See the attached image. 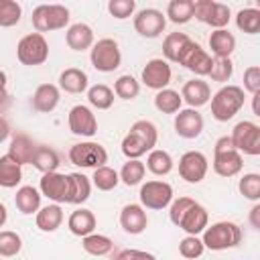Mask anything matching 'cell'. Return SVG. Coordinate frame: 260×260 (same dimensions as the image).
Segmentation results:
<instances>
[{
  "instance_id": "6da1fadb",
  "label": "cell",
  "mask_w": 260,
  "mask_h": 260,
  "mask_svg": "<svg viewBox=\"0 0 260 260\" xmlns=\"http://www.w3.org/2000/svg\"><path fill=\"white\" fill-rule=\"evenodd\" d=\"M156 140H158L156 126L148 120H138L130 126V132L124 136L122 152L128 160L130 158H140L142 154L150 152L156 146Z\"/></svg>"
},
{
  "instance_id": "7a4b0ae2",
  "label": "cell",
  "mask_w": 260,
  "mask_h": 260,
  "mask_svg": "<svg viewBox=\"0 0 260 260\" xmlns=\"http://www.w3.org/2000/svg\"><path fill=\"white\" fill-rule=\"evenodd\" d=\"M201 242L205 248H209L213 252L236 248L238 244H242V230L234 221H217L203 230Z\"/></svg>"
},
{
  "instance_id": "3957f363",
  "label": "cell",
  "mask_w": 260,
  "mask_h": 260,
  "mask_svg": "<svg viewBox=\"0 0 260 260\" xmlns=\"http://www.w3.org/2000/svg\"><path fill=\"white\" fill-rule=\"evenodd\" d=\"M244 100V89L240 85H223L211 98V116L217 122H228L242 110Z\"/></svg>"
},
{
  "instance_id": "277c9868",
  "label": "cell",
  "mask_w": 260,
  "mask_h": 260,
  "mask_svg": "<svg viewBox=\"0 0 260 260\" xmlns=\"http://www.w3.org/2000/svg\"><path fill=\"white\" fill-rule=\"evenodd\" d=\"M244 167L242 154L234 148L230 136H221L215 140L213 148V171L219 177H236Z\"/></svg>"
},
{
  "instance_id": "5b68a950",
  "label": "cell",
  "mask_w": 260,
  "mask_h": 260,
  "mask_svg": "<svg viewBox=\"0 0 260 260\" xmlns=\"http://www.w3.org/2000/svg\"><path fill=\"white\" fill-rule=\"evenodd\" d=\"M69 8L63 4H39L32 10L30 22L37 32H49V30H59L69 24Z\"/></svg>"
},
{
  "instance_id": "8992f818",
  "label": "cell",
  "mask_w": 260,
  "mask_h": 260,
  "mask_svg": "<svg viewBox=\"0 0 260 260\" xmlns=\"http://www.w3.org/2000/svg\"><path fill=\"white\" fill-rule=\"evenodd\" d=\"M16 57L22 65L35 67L43 65L49 59V43L41 32H30L22 37L16 45Z\"/></svg>"
},
{
  "instance_id": "52a82bcc",
  "label": "cell",
  "mask_w": 260,
  "mask_h": 260,
  "mask_svg": "<svg viewBox=\"0 0 260 260\" xmlns=\"http://www.w3.org/2000/svg\"><path fill=\"white\" fill-rule=\"evenodd\" d=\"M89 61L102 73H110V71L118 69L120 63H122V53H120L118 43L114 39H100L91 47Z\"/></svg>"
},
{
  "instance_id": "ba28073f",
  "label": "cell",
  "mask_w": 260,
  "mask_h": 260,
  "mask_svg": "<svg viewBox=\"0 0 260 260\" xmlns=\"http://www.w3.org/2000/svg\"><path fill=\"white\" fill-rule=\"evenodd\" d=\"M234 148L242 154H250V156H258L260 154V126L250 122V120H242L234 126L232 136H230Z\"/></svg>"
},
{
  "instance_id": "9c48e42d",
  "label": "cell",
  "mask_w": 260,
  "mask_h": 260,
  "mask_svg": "<svg viewBox=\"0 0 260 260\" xmlns=\"http://www.w3.org/2000/svg\"><path fill=\"white\" fill-rule=\"evenodd\" d=\"M193 16L203 22V24H209L211 28L219 30V28H225L228 22H230V6L223 4V2H215V0H197L195 6H193Z\"/></svg>"
},
{
  "instance_id": "30bf717a",
  "label": "cell",
  "mask_w": 260,
  "mask_h": 260,
  "mask_svg": "<svg viewBox=\"0 0 260 260\" xmlns=\"http://www.w3.org/2000/svg\"><path fill=\"white\" fill-rule=\"evenodd\" d=\"M69 160L81 169H100L108 162V150L100 142H79L69 148Z\"/></svg>"
},
{
  "instance_id": "8fae6325",
  "label": "cell",
  "mask_w": 260,
  "mask_h": 260,
  "mask_svg": "<svg viewBox=\"0 0 260 260\" xmlns=\"http://www.w3.org/2000/svg\"><path fill=\"white\" fill-rule=\"evenodd\" d=\"M140 203L146 209H165L173 201V187L165 181H146L140 187Z\"/></svg>"
},
{
  "instance_id": "7c38bea8",
  "label": "cell",
  "mask_w": 260,
  "mask_h": 260,
  "mask_svg": "<svg viewBox=\"0 0 260 260\" xmlns=\"http://www.w3.org/2000/svg\"><path fill=\"white\" fill-rule=\"evenodd\" d=\"M177 63L183 65L185 69H189V71L195 73V75H207L209 69H211V55H209L205 49H201L199 43L189 41V43L183 47V51H181Z\"/></svg>"
},
{
  "instance_id": "4fadbf2b",
  "label": "cell",
  "mask_w": 260,
  "mask_h": 260,
  "mask_svg": "<svg viewBox=\"0 0 260 260\" xmlns=\"http://www.w3.org/2000/svg\"><path fill=\"white\" fill-rule=\"evenodd\" d=\"M207 156L199 150H187L179 158V175L187 183H201L207 175Z\"/></svg>"
},
{
  "instance_id": "5bb4252c",
  "label": "cell",
  "mask_w": 260,
  "mask_h": 260,
  "mask_svg": "<svg viewBox=\"0 0 260 260\" xmlns=\"http://www.w3.org/2000/svg\"><path fill=\"white\" fill-rule=\"evenodd\" d=\"M165 26H167V16L156 8H144L134 16V28L140 37L156 39L162 35Z\"/></svg>"
},
{
  "instance_id": "9a60e30c",
  "label": "cell",
  "mask_w": 260,
  "mask_h": 260,
  "mask_svg": "<svg viewBox=\"0 0 260 260\" xmlns=\"http://www.w3.org/2000/svg\"><path fill=\"white\" fill-rule=\"evenodd\" d=\"M67 124H69V130L75 136H87V138H91L98 132V120H95L93 112L87 106H73L69 110Z\"/></svg>"
},
{
  "instance_id": "2e32d148",
  "label": "cell",
  "mask_w": 260,
  "mask_h": 260,
  "mask_svg": "<svg viewBox=\"0 0 260 260\" xmlns=\"http://www.w3.org/2000/svg\"><path fill=\"white\" fill-rule=\"evenodd\" d=\"M207 223H209V215H207L205 207L193 199L187 205V209L183 211V215L179 217L177 228L187 232V236H197V234H201L207 228Z\"/></svg>"
},
{
  "instance_id": "e0dca14e",
  "label": "cell",
  "mask_w": 260,
  "mask_h": 260,
  "mask_svg": "<svg viewBox=\"0 0 260 260\" xmlns=\"http://www.w3.org/2000/svg\"><path fill=\"white\" fill-rule=\"evenodd\" d=\"M171 65L165 59H150L142 69V83L150 89H165L171 83Z\"/></svg>"
},
{
  "instance_id": "ac0fdd59",
  "label": "cell",
  "mask_w": 260,
  "mask_h": 260,
  "mask_svg": "<svg viewBox=\"0 0 260 260\" xmlns=\"http://www.w3.org/2000/svg\"><path fill=\"white\" fill-rule=\"evenodd\" d=\"M175 132L187 140L197 138L203 132V116L193 108L179 110L175 114Z\"/></svg>"
},
{
  "instance_id": "d6986e66",
  "label": "cell",
  "mask_w": 260,
  "mask_h": 260,
  "mask_svg": "<svg viewBox=\"0 0 260 260\" xmlns=\"http://www.w3.org/2000/svg\"><path fill=\"white\" fill-rule=\"evenodd\" d=\"M41 193L49 197L55 203H67V193H69V175L63 173H47L41 179Z\"/></svg>"
},
{
  "instance_id": "ffe728a7",
  "label": "cell",
  "mask_w": 260,
  "mask_h": 260,
  "mask_svg": "<svg viewBox=\"0 0 260 260\" xmlns=\"http://www.w3.org/2000/svg\"><path fill=\"white\" fill-rule=\"evenodd\" d=\"M120 225L126 234H132V236L142 234L148 225V215H146L144 207L138 205V203L124 205L122 211H120Z\"/></svg>"
},
{
  "instance_id": "44dd1931",
  "label": "cell",
  "mask_w": 260,
  "mask_h": 260,
  "mask_svg": "<svg viewBox=\"0 0 260 260\" xmlns=\"http://www.w3.org/2000/svg\"><path fill=\"white\" fill-rule=\"evenodd\" d=\"M181 100L189 104V108H201L211 100V89L203 79H189L181 89Z\"/></svg>"
},
{
  "instance_id": "7402d4cb",
  "label": "cell",
  "mask_w": 260,
  "mask_h": 260,
  "mask_svg": "<svg viewBox=\"0 0 260 260\" xmlns=\"http://www.w3.org/2000/svg\"><path fill=\"white\" fill-rule=\"evenodd\" d=\"M59 98H61V93H59V87L57 85H53V83H41L35 89V93H32V108L37 112H41V114H49V112H53L57 108Z\"/></svg>"
},
{
  "instance_id": "603a6c76",
  "label": "cell",
  "mask_w": 260,
  "mask_h": 260,
  "mask_svg": "<svg viewBox=\"0 0 260 260\" xmlns=\"http://www.w3.org/2000/svg\"><path fill=\"white\" fill-rule=\"evenodd\" d=\"M35 148H37V144L30 140V136L18 132V134H14L12 140H10L8 156H10L16 165H20V167H22V165H30V158H32V154H35Z\"/></svg>"
},
{
  "instance_id": "cb8c5ba5",
  "label": "cell",
  "mask_w": 260,
  "mask_h": 260,
  "mask_svg": "<svg viewBox=\"0 0 260 260\" xmlns=\"http://www.w3.org/2000/svg\"><path fill=\"white\" fill-rule=\"evenodd\" d=\"M65 41H67L69 49H73V51H85V49L93 47V30L85 22H75V24H71L67 28Z\"/></svg>"
},
{
  "instance_id": "d4e9b609",
  "label": "cell",
  "mask_w": 260,
  "mask_h": 260,
  "mask_svg": "<svg viewBox=\"0 0 260 260\" xmlns=\"http://www.w3.org/2000/svg\"><path fill=\"white\" fill-rule=\"evenodd\" d=\"M95 215L89 211V209H75L71 215H69V219H67V228H69V232L73 234V236H79V238H85V236H89V234H93V230H95Z\"/></svg>"
},
{
  "instance_id": "484cf974",
  "label": "cell",
  "mask_w": 260,
  "mask_h": 260,
  "mask_svg": "<svg viewBox=\"0 0 260 260\" xmlns=\"http://www.w3.org/2000/svg\"><path fill=\"white\" fill-rule=\"evenodd\" d=\"M30 165H32L37 171H41L43 175H47V173H55L57 167L61 165V160H59V154H57L55 148L45 146V144H37L35 154H32V158H30Z\"/></svg>"
},
{
  "instance_id": "4316f807",
  "label": "cell",
  "mask_w": 260,
  "mask_h": 260,
  "mask_svg": "<svg viewBox=\"0 0 260 260\" xmlns=\"http://www.w3.org/2000/svg\"><path fill=\"white\" fill-rule=\"evenodd\" d=\"M209 49L217 59H225L236 51V37L225 28L213 30L209 35Z\"/></svg>"
},
{
  "instance_id": "83f0119b",
  "label": "cell",
  "mask_w": 260,
  "mask_h": 260,
  "mask_svg": "<svg viewBox=\"0 0 260 260\" xmlns=\"http://www.w3.org/2000/svg\"><path fill=\"white\" fill-rule=\"evenodd\" d=\"M59 87L67 93H81L87 89V73L77 67H67L59 75Z\"/></svg>"
},
{
  "instance_id": "f1b7e54d",
  "label": "cell",
  "mask_w": 260,
  "mask_h": 260,
  "mask_svg": "<svg viewBox=\"0 0 260 260\" xmlns=\"http://www.w3.org/2000/svg\"><path fill=\"white\" fill-rule=\"evenodd\" d=\"M91 193V181L83 173H71L69 175V193H67V203L81 205L83 201L89 199Z\"/></svg>"
},
{
  "instance_id": "f546056e",
  "label": "cell",
  "mask_w": 260,
  "mask_h": 260,
  "mask_svg": "<svg viewBox=\"0 0 260 260\" xmlns=\"http://www.w3.org/2000/svg\"><path fill=\"white\" fill-rule=\"evenodd\" d=\"M14 205L22 215H30L41 209V193L32 185H22L14 195Z\"/></svg>"
},
{
  "instance_id": "4dcf8cb0",
  "label": "cell",
  "mask_w": 260,
  "mask_h": 260,
  "mask_svg": "<svg viewBox=\"0 0 260 260\" xmlns=\"http://www.w3.org/2000/svg\"><path fill=\"white\" fill-rule=\"evenodd\" d=\"M37 228L41 232H55L57 228H61L63 223V209L59 203H51V205H45L37 211Z\"/></svg>"
},
{
  "instance_id": "1f68e13d",
  "label": "cell",
  "mask_w": 260,
  "mask_h": 260,
  "mask_svg": "<svg viewBox=\"0 0 260 260\" xmlns=\"http://www.w3.org/2000/svg\"><path fill=\"white\" fill-rule=\"evenodd\" d=\"M22 181V167L16 165L8 154L0 156V187L12 189Z\"/></svg>"
},
{
  "instance_id": "d6a6232c",
  "label": "cell",
  "mask_w": 260,
  "mask_h": 260,
  "mask_svg": "<svg viewBox=\"0 0 260 260\" xmlns=\"http://www.w3.org/2000/svg\"><path fill=\"white\" fill-rule=\"evenodd\" d=\"M146 169L156 175V177H162V175H169L173 171V158L167 150L162 148H152L148 152V158H146Z\"/></svg>"
},
{
  "instance_id": "836d02e7",
  "label": "cell",
  "mask_w": 260,
  "mask_h": 260,
  "mask_svg": "<svg viewBox=\"0 0 260 260\" xmlns=\"http://www.w3.org/2000/svg\"><path fill=\"white\" fill-rule=\"evenodd\" d=\"M181 104H183L181 93L175 91V89H169V87L160 89L154 95V108L162 114H177L181 110Z\"/></svg>"
},
{
  "instance_id": "e575fe53",
  "label": "cell",
  "mask_w": 260,
  "mask_h": 260,
  "mask_svg": "<svg viewBox=\"0 0 260 260\" xmlns=\"http://www.w3.org/2000/svg\"><path fill=\"white\" fill-rule=\"evenodd\" d=\"M193 0H171L167 6V16L175 24H185L193 18Z\"/></svg>"
},
{
  "instance_id": "d590c367",
  "label": "cell",
  "mask_w": 260,
  "mask_h": 260,
  "mask_svg": "<svg viewBox=\"0 0 260 260\" xmlns=\"http://www.w3.org/2000/svg\"><path fill=\"white\" fill-rule=\"evenodd\" d=\"M189 41H191V39H189L185 32H171V35H167L165 41H162V55H165V61H167V63H169V61L177 63V59H179L183 47H185Z\"/></svg>"
},
{
  "instance_id": "8d00e7d4",
  "label": "cell",
  "mask_w": 260,
  "mask_h": 260,
  "mask_svg": "<svg viewBox=\"0 0 260 260\" xmlns=\"http://www.w3.org/2000/svg\"><path fill=\"white\" fill-rule=\"evenodd\" d=\"M83 250L89 254V256H106L114 250V242L108 238V236H102V234H89L83 238L81 242Z\"/></svg>"
},
{
  "instance_id": "74e56055",
  "label": "cell",
  "mask_w": 260,
  "mask_h": 260,
  "mask_svg": "<svg viewBox=\"0 0 260 260\" xmlns=\"http://www.w3.org/2000/svg\"><path fill=\"white\" fill-rule=\"evenodd\" d=\"M236 24L246 35L260 32V10L258 8H244L236 14Z\"/></svg>"
},
{
  "instance_id": "f35d334b",
  "label": "cell",
  "mask_w": 260,
  "mask_h": 260,
  "mask_svg": "<svg viewBox=\"0 0 260 260\" xmlns=\"http://www.w3.org/2000/svg\"><path fill=\"white\" fill-rule=\"evenodd\" d=\"M144 173H146L144 162H140L138 158H130L128 162H124V167H122V171L118 173V177H120V181H122L124 185L134 187V185H138V183L144 179Z\"/></svg>"
},
{
  "instance_id": "ab89813d",
  "label": "cell",
  "mask_w": 260,
  "mask_h": 260,
  "mask_svg": "<svg viewBox=\"0 0 260 260\" xmlns=\"http://www.w3.org/2000/svg\"><path fill=\"white\" fill-rule=\"evenodd\" d=\"M87 102H89L93 108H98V110H108V108H112V104H114V91H112L108 85H104V83L91 85V87L87 89Z\"/></svg>"
},
{
  "instance_id": "60d3db41",
  "label": "cell",
  "mask_w": 260,
  "mask_h": 260,
  "mask_svg": "<svg viewBox=\"0 0 260 260\" xmlns=\"http://www.w3.org/2000/svg\"><path fill=\"white\" fill-rule=\"evenodd\" d=\"M91 183H93V187L100 189V191H112V189H116V185L120 183V177H118V173H116L112 167L104 165V167H100V169H93Z\"/></svg>"
},
{
  "instance_id": "b9f144b4",
  "label": "cell",
  "mask_w": 260,
  "mask_h": 260,
  "mask_svg": "<svg viewBox=\"0 0 260 260\" xmlns=\"http://www.w3.org/2000/svg\"><path fill=\"white\" fill-rule=\"evenodd\" d=\"M22 8L16 0H0V26L10 28L20 22Z\"/></svg>"
},
{
  "instance_id": "7bdbcfd3",
  "label": "cell",
  "mask_w": 260,
  "mask_h": 260,
  "mask_svg": "<svg viewBox=\"0 0 260 260\" xmlns=\"http://www.w3.org/2000/svg\"><path fill=\"white\" fill-rule=\"evenodd\" d=\"M114 93L122 100H134L140 93V83L132 75H120L114 83Z\"/></svg>"
},
{
  "instance_id": "ee69618b",
  "label": "cell",
  "mask_w": 260,
  "mask_h": 260,
  "mask_svg": "<svg viewBox=\"0 0 260 260\" xmlns=\"http://www.w3.org/2000/svg\"><path fill=\"white\" fill-rule=\"evenodd\" d=\"M20 248H22V240L16 232H10V230L0 232V256L12 258L20 252Z\"/></svg>"
},
{
  "instance_id": "f6af8a7d",
  "label": "cell",
  "mask_w": 260,
  "mask_h": 260,
  "mask_svg": "<svg viewBox=\"0 0 260 260\" xmlns=\"http://www.w3.org/2000/svg\"><path fill=\"white\" fill-rule=\"evenodd\" d=\"M240 193L250 199V201H258L260 199V175L258 173H246L240 183H238Z\"/></svg>"
},
{
  "instance_id": "bcb514c9",
  "label": "cell",
  "mask_w": 260,
  "mask_h": 260,
  "mask_svg": "<svg viewBox=\"0 0 260 260\" xmlns=\"http://www.w3.org/2000/svg\"><path fill=\"white\" fill-rule=\"evenodd\" d=\"M232 73H234V63H232L230 57H225V59L213 57V59H211V69H209L207 75H209L213 81L223 83V81H228V79L232 77Z\"/></svg>"
},
{
  "instance_id": "7dc6e473",
  "label": "cell",
  "mask_w": 260,
  "mask_h": 260,
  "mask_svg": "<svg viewBox=\"0 0 260 260\" xmlns=\"http://www.w3.org/2000/svg\"><path fill=\"white\" fill-rule=\"evenodd\" d=\"M203 250H205V246H203L201 238H197V236H185V238L179 242V254H181L183 258H187V260L199 258V256L203 254Z\"/></svg>"
},
{
  "instance_id": "c3c4849f",
  "label": "cell",
  "mask_w": 260,
  "mask_h": 260,
  "mask_svg": "<svg viewBox=\"0 0 260 260\" xmlns=\"http://www.w3.org/2000/svg\"><path fill=\"white\" fill-rule=\"evenodd\" d=\"M134 10H136L134 0H110L108 2V12L118 20H124V18L132 16Z\"/></svg>"
},
{
  "instance_id": "681fc988",
  "label": "cell",
  "mask_w": 260,
  "mask_h": 260,
  "mask_svg": "<svg viewBox=\"0 0 260 260\" xmlns=\"http://www.w3.org/2000/svg\"><path fill=\"white\" fill-rule=\"evenodd\" d=\"M244 89L250 91L252 95L260 91V67L258 65H250L244 71Z\"/></svg>"
},
{
  "instance_id": "f907efd6",
  "label": "cell",
  "mask_w": 260,
  "mask_h": 260,
  "mask_svg": "<svg viewBox=\"0 0 260 260\" xmlns=\"http://www.w3.org/2000/svg\"><path fill=\"white\" fill-rule=\"evenodd\" d=\"M114 260H156L150 252H144V250H132V248H128V250H120L118 254H116V258Z\"/></svg>"
},
{
  "instance_id": "816d5d0a",
  "label": "cell",
  "mask_w": 260,
  "mask_h": 260,
  "mask_svg": "<svg viewBox=\"0 0 260 260\" xmlns=\"http://www.w3.org/2000/svg\"><path fill=\"white\" fill-rule=\"evenodd\" d=\"M250 223L254 230H260V205H254L250 209Z\"/></svg>"
},
{
  "instance_id": "f5cc1de1",
  "label": "cell",
  "mask_w": 260,
  "mask_h": 260,
  "mask_svg": "<svg viewBox=\"0 0 260 260\" xmlns=\"http://www.w3.org/2000/svg\"><path fill=\"white\" fill-rule=\"evenodd\" d=\"M10 136V124L4 116H0V142H4Z\"/></svg>"
},
{
  "instance_id": "db71d44e",
  "label": "cell",
  "mask_w": 260,
  "mask_h": 260,
  "mask_svg": "<svg viewBox=\"0 0 260 260\" xmlns=\"http://www.w3.org/2000/svg\"><path fill=\"white\" fill-rule=\"evenodd\" d=\"M258 100H260V91L252 95V112H254L256 116H260V102H258Z\"/></svg>"
},
{
  "instance_id": "11a10c76",
  "label": "cell",
  "mask_w": 260,
  "mask_h": 260,
  "mask_svg": "<svg viewBox=\"0 0 260 260\" xmlns=\"http://www.w3.org/2000/svg\"><path fill=\"white\" fill-rule=\"evenodd\" d=\"M8 89H6V85H0V106H4V104H8Z\"/></svg>"
},
{
  "instance_id": "9f6ffc18",
  "label": "cell",
  "mask_w": 260,
  "mask_h": 260,
  "mask_svg": "<svg viewBox=\"0 0 260 260\" xmlns=\"http://www.w3.org/2000/svg\"><path fill=\"white\" fill-rule=\"evenodd\" d=\"M6 219H8V211H6L4 203H0V228L6 223Z\"/></svg>"
},
{
  "instance_id": "6f0895ef",
  "label": "cell",
  "mask_w": 260,
  "mask_h": 260,
  "mask_svg": "<svg viewBox=\"0 0 260 260\" xmlns=\"http://www.w3.org/2000/svg\"><path fill=\"white\" fill-rule=\"evenodd\" d=\"M0 85H6V73L0 71Z\"/></svg>"
}]
</instances>
